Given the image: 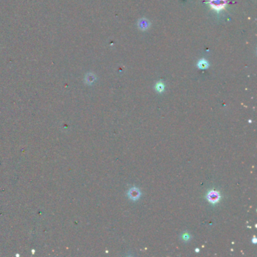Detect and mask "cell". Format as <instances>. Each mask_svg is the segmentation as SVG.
<instances>
[{
    "label": "cell",
    "mask_w": 257,
    "mask_h": 257,
    "mask_svg": "<svg viewBox=\"0 0 257 257\" xmlns=\"http://www.w3.org/2000/svg\"><path fill=\"white\" fill-rule=\"evenodd\" d=\"M197 66H198L199 68L205 69V68H207V66H208V63H207V62L206 61V60H201V61L198 62V63H197Z\"/></svg>",
    "instance_id": "obj_5"
},
{
    "label": "cell",
    "mask_w": 257,
    "mask_h": 257,
    "mask_svg": "<svg viewBox=\"0 0 257 257\" xmlns=\"http://www.w3.org/2000/svg\"><path fill=\"white\" fill-rule=\"evenodd\" d=\"M156 89L159 91V92H161V91L164 90V85H163L161 82L158 83L157 85H156Z\"/></svg>",
    "instance_id": "obj_6"
},
{
    "label": "cell",
    "mask_w": 257,
    "mask_h": 257,
    "mask_svg": "<svg viewBox=\"0 0 257 257\" xmlns=\"http://www.w3.org/2000/svg\"><path fill=\"white\" fill-rule=\"evenodd\" d=\"M139 26L142 30H145V29H147L149 27V23L146 20H141L139 23Z\"/></svg>",
    "instance_id": "obj_4"
},
{
    "label": "cell",
    "mask_w": 257,
    "mask_h": 257,
    "mask_svg": "<svg viewBox=\"0 0 257 257\" xmlns=\"http://www.w3.org/2000/svg\"><path fill=\"white\" fill-rule=\"evenodd\" d=\"M226 0H210L209 4L211 8L216 11H221L226 7Z\"/></svg>",
    "instance_id": "obj_1"
},
{
    "label": "cell",
    "mask_w": 257,
    "mask_h": 257,
    "mask_svg": "<svg viewBox=\"0 0 257 257\" xmlns=\"http://www.w3.org/2000/svg\"><path fill=\"white\" fill-rule=\"evenodd\" d=\"M140 195L139 191L136 189V188H133L132 189H131L129 192V196L131 199H134V200H136V198H138Z\"/></svg>",
    "instance_id": "obj_3"
},
{
    "label": "cell",
    "mask_w": 257,
    "mask_h": 257,
    "mask_svg": "<svg viewBox=\"0 0 257 257\" xmlns=\"http://www.w3.org/2000/svg\"><path fill=\"white\" fill-rule=\"evenodd\" d=\"M207 199L209 202L212 203V204H216L220 200V194L219 192L216 190H211L208 192L207 195Z\"/></svg>",
    "instance_id": "obj_2"
}]
</instances>
